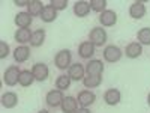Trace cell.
I'll list each match as a JSON object with an SVG mask.
<instances>
[{"mask_svg": "<svg viewBox=\"0 0 150 113\" xmlns=\"http://www.w3.org/2000/svg\"><path fill=\"white\" fill-rule=\"evenodd\" d=\"M54 65L60 71L69 69V67L72 65V53L69 51L68 48L60 50V51L56 53V56H54Z\"/></svg>", "mask_w": 150, "mask_h": 113, "instance_id": "obj_1", "label": "cell"}, {"mask_svg": "<svg viewBox=\"0 0 150 113\" xmlns=\"http://www.w3.org/2000/svg\"><path fill=\"white\" fill-rule=\"evenodd\" d=\"M20 74H21V69L17 67V65H11L6 68V71L3 72V82L6 86L9 87H14L18 80H20Z\"/></svg>", "mask_w": 150, "mask_h": 113, "instance_id": "obj_2", "label": "cell"}, {"mask_svg": "<svg viewBox=\"0 0 150 113\" xmlns=\"http://www.w3.org/2000/svg\"><path fill=\"white\" fill-rule=\"evenodd\" d=\"M63 92L59 91V89H53V91H50L47 95H45V103L50 109H57L62 106V103H63Z\"/></svg>", "mask_w": 150, "mask_h": 113, "instance_id": "obj_3", "label": "cell"}, {"mask_svg": "<svg viewBox=\"0 0 150 113\" xmlns=\"http://www.w3.org/2000/svg\"><path fill=\"white\" fill-rule=\"evenodd\" d=\"M89 41L95 47H102L107 42V32L102 27H93L89 33Z\"/></svg>", "mask_w": 150, "mask_h": 113, "instance_id": "obj_4", "label": "cell"}, {"mask_svg": "<svg viewBox=\"0 0 150 113\" xmlns=\"http://www.w3.org/2000/svg\"><path fill=\"white\" fill-rule=\"evenodd\" d=\"M102 56L105 59V62H108V64H116V62H119L123 56L122 53V50L116 45H107L104 48V51H102Z\"/></svg>", "mask_w": 150, "mask_h": 113, "instance_id": "obj_5", "label": "cell"}, {"mask_svg": "<svg viewBox=\"0 0 150 113\" xmlns=\"http://www.w3.org/2000/svg\"><path fill=\"white\" fill-rule=\"evenodd\" d=\"M95 45L90 41H83L78 45V56L84 60H92V57L95 56Z\"/></svg>", "mask_w": 150, "mask_h": 113, "instance_id": "obj_6", "label": "cell"}, {"mask_svg": "<svg viewBox=\"0 0 150 113\" xmlns=\"http://www.w3.org/2000/svg\"><path fill=\"white\" fill-rule=\"evenodd\" d=\"M77 101H78V106H80V107H86V109H87V107H90V106L95 104V101H96V95H95L92 91L84 89V91H81V92L78 94Z\"/></svg>", "mask_w": 150, "mask_h": 113, "instance_id": "obj_7", "label": "cell"}, {"mask_svg": "<svg viewBox=\"0 0 150 113\" xmlns=\"http://www.w3.org/2000/svg\"><path fill=\"white\" fill-rule=\"evenodd\" d=\"M86 74L87 75H102L104 72V64L98 59H92L86 64Z\"/></svg>", "mask_w": 150, "mask_h": 113, "instance_id": "obj_8", "label": "cell"}, {"mask_svg": "<svg viewBox=\"0 0 150 113\" xmlns=\"http://www.w3.org/2000/svg\"><path fill=\"white\" fill-rule=\"evenodd\" d=\"M68 75L71 77V80H75V82H83V79L86 77V68L81 65V64H72L68 69Z\"/></svg>", "mask_w": 150, "mask_h": 113, "instance_id": "obj_9", "label": "cell"}, {"mask_svg": "<svg viewBox=\"0 0 150 113\" xmlns=\"http://www.w3.org/2000/svg\"><path fill=\"white\" fill-rule=\"evenodd\" d=\"M99 23H101L104 27H112L117 23V14L114 11L107 9L102 14H99Z\"/></svg>", "mask_w": 150, "mask_h": 113, "instance_id": "obj_10", "label": "cell"}, {"mask_svg": "<svg viewBox=\"0 0 150 113\" xmlns=\"http://www.w3.org/2000/svg\"><path fill=\"white\" fill-rule=\"evenodd\" d=\"M32 72L35 75V80L36 82H45L48 79V75H50V69L45 64H35L33 68H32Z\"/></svg>", "mask_w": 150, "mask_h": 113, "instance_id": "obj_11", "label": "cell"}, {"mask_svg": "<svg viewBox=\"0 0 150 113\" xmlns=\"http://www.w3.org/2000/svg\"><path fill=\"white\" fill-rule=\"evenodd\" d=\"M122 99V94L119 89L116 87H111V89H107L105 94H104V101L108 104V106H117Z\"/></svg>", "mask_w": 150, "mask_h": 113, "instance_id": "obj_12", "label": "cell"}, {"mask_svg": "<svg viewBox=\"0 0 150 113\" xmlns=\"http://www.w3.org/2000/svg\"><path fill=\"white\" fill-rule=\"evenodd\" d=\"M146 12H147V9H146V5H144L143 2H134V3L131 5V8H129V15H131L134 20H141V18H144V17H146Z\"/></svg>", "mask_w": 150, "mask_h": 113, "instance_id": "obj_13", "label": "cell"}, {"mask_svg": "<svg viewBox=\"0 0 150 113\" xmlns=\"http://www.w3.org/2000/svg\"><path fill=\"white\" fill-rule=\"evenodd\" d=\"M30 57V48L27 45H18L14 50V60L17 64H24Z\"/></svg>", "mask_w": 150, "mask_h": 113, "instance_id": "obj_14", "label": "cell"}, {"mask_svg": "<svg viewBox=\"0 0 150 113\" xmlns=\"http://www.w3.org/2000/svg\"><path fill=\"white\" fill-rule=\"evenodd\" d=\"M90 2H84V0H80V2H75L74 5V14L77 15L78 18L87 17L90 14Z\"/></svg>", "mask_w": 150, "mask_h": 113, "instance_id": "obj_15", "label": "cell"}, {"mask_svg": "<svg viewBox=\"0 0 150 113\" xmlns=\"http://www.w3.org/2000/svg\"><path fill=\"white\" fill-rule=\"evenodd\" d=\"M15 24L20 29H27L30 24L33 23V17L29 14V12H18L15 15Z\"/></svg>", "mask_w": 150, "mask_h": 113, "instance_id": "obj_16", "label": "cell"}, {"mask_svg": "<svg viewBox=\"0 0 150 113\" xmlns=\"http://www.w3.org/2000/svg\"><path fill=\"white\" fill-rule=\"evenodd\" d=\"M125 54L129 59H137L143 54V47L140 42H131L126 45V50H125Z\"/></svg>", "mask_w": 150, "mask_h": 113, "instance_id": "obj_17", "label": "cell"}, {"mask_svg": "<svg viewBox=\"0 0 150 113\" xmlns=\"http://www.w3.org/2000/svg\"><path fill=\"white\" fill-rule=\"evenodd\" d=\"M18 104V97L15 92H6L2 95V106L5 109H14Z\"/></svg>", "mask_w": 150, "mask_h": 113, "instance_id": "obj_18", "label": "cell"}, {"mask_svg": "<svg viewBox=\"0 0 150 113\" xmlns=\"http://www.w3.org/2000/svg\"><path fill=\"white\" fill-rule=\"evenodd\" d=\"M60 109H62V112H63V113H74L75 110L78 109V101L74 97H65V99H63V103H62Z\"/></svg>", "mask_w": 150, "mask_h": 113, "instance_id": "obj_19", "label": "cell"}, {"mask_svg": "<svg viewBox=\"0 0 150 113\" xmlns=\"http://www.w3.org/2000/svg\"><path fill=\"white\" fill-rule=\"evenodd\" d=\"M32 35H33V32H30V29H18L15 32L14 38L20 44H27V42L32 41Z\"/></svg>", "mask_w": 150, "mask_h": 113, "instance_id": "obj_20", "label": "cell"}, {"mask_svg": "<svg viewBox=\"0 0 150 113\" xmlns=\"http://www.w3.org/2000/svg\"><path fill=\"white\" fill-rule=\"evenodd\" d=\"M44 8L45 6L42 5V2H39V0H30L29 5H27V12H29L32 17H38V15L41 17Z\"/></svg>", "mask_w": 150, "mask_h": 113, "instance_id": "obj_21", "label": "cell"}, {"mask_svg": "<svg viewBox=\"0 0 150 113\" xmlns=\"http://www.w3.org/2000/svg\"><path fill=\"white\" fill-rule=\"evenodd\" d=\"M56 18H57V11L51 5H47L42 11V14H41V20L44 23H53Z\"/></svg>", "mask_w": 150, "mask_h": 113, "instance_id": "obj_22", "label": "cell"}, {"mask_svg": "<svg viewBox=\"0 0 150 113\" xmlns=\"http://www.w3.org/2000/svg\"><path fill=\"white\" fill-rule=\"evenodd\" d=\"M102 83V75H86L83 79V84L87 89H93V87L101 86Z\"/></svg>", "mask_w": 150, "mask_h": 113, "instance_id": "obj_23", "label": "cell"}, {"mask_svg": "<svg viewBox=\"0 0 150 113\" xmlns=\"http://www.w3.org/2000/svg\"><path fill=\"white\" fill-rule=\"evenodd\" d=\"M45 41V29H38L33 32L32 35V41H30V45L38 48V47H41Z\"/></svg>", "mask_w": 150, "mask_h": 113, "instance_id": "obj_24", "label": "cell"}, {"mask_svg": "<svg viewBox=\"0 0 150 113\" xmlns=\"http://www.w3.org/2000/svg\"><path fill=\"white\" fill-rule=\"evenodd\" d=\"M71 82L72 80H71V77H69L68 74H60L59 77L56 79V89H59L62 92L66 91L68 87L71 86Z\"/></svg>", "mask_w": 150, "mask_h": 113, "instance_id": "obj_25", "label": "cell"}, {"mask_svg": "<svg viewBox=\"0 0 150 113\" xmlns=\"http://www.w3.org/2000/svg\"><path fill=\"white\" fill-rule=\"evenodd\" d=\"M33 82H35V75H33V72L29 71V69H23L21 74H20V80H18V83H20L23 87H27V86H30Z\"/></svg>", "mask_w": 150, "mask_h": 113, "instance_id": "obj_26", "label": "cell"}, {"mask_svg": "<svg viewBox=\"0 0 150 113\" xmlns=\"http://www.w3.org/2000/svg\"><path fill=\"white\" fill-rule=\"evenodd\" d=\"M137 39L141 45H150V27H143L137 33Z\"/></svg>", "mask_w": 150, "mask_h": 113, "instance_id": "obj_27", "label": "cell"}, {"mask_svg": "<svg viewBox=\"0 0 150 113\" xmlns=\"http://www.w3.org/2000/svg\"><path fill=\"white\" fill-rule=\"evenodd\" d=\"M90 8L92 11L95 12H99V14H102L104 11H107V0H90Z\"/></svg>", "mask_w": 150, "mask_h": 113, "instance_id": "obj_28", "label": "cell"}, {"mask_svg": "<svg viewBox=\"0 0 150 113\" xmlns=\"http://www.w3.org/2000/svg\"><path fill=\"white\" fill-rule=\"evenodd\" d=\"M50 5H51L56 11H63L68 6V0H51Z\"/></svg>", "mask_w": 150, "mask_h": 113, "instance_id": "obj_29", "label": "cell"}, {"mask_svg": "<svg viewBox=\"0 0 150 113\" xmlns=\"http://www.w3.org/2000/svg\"><path fill=\"white\" fill-rule=\"evenodd\" d=\"M8 54H9V45L5 41H0V57L5 59L8 57Z\"/></svg>", "mask_w": 150, "mask_h": 113, "instance_id": "obj_30", "label": "cell"}, {"mask_svg": "<svg viewBox=\"0 0 150 113\" xmlns=\"http://www.w3.org/2000/svg\"><path fill=\"white\" fill-rule=\"evenodd\" d=\"M17 6H27L29 5V0H15L14 2Z\"/></svg>", "mask_w": 150, "mask_h": 113, "instance_id": "obj_31", "label": "cell"}, {"mask_svg": "<svg viewBox=\"0 0 150 113\" xmlns=\"http://www.w3.org/2000/svg\"><path fill=\"white\" fill-rule=\"evenodd\" d=\"M74 113H90V110H89V109H86V107H78Z\"/></svg>", "mask_w": 150, "mask_h": 113, "instance_id": "obj_32", "label": "cell"}, {"mask_svg": "<svg viewBox=\"0 0 150 113\" xmlns=\"http://www.w3.org/2000/svg\"><path fill=\"white\" fill-rule=\"evenodd\" d=\"M38 113H50V112H48V110H45V109H42V110H39Z\"/></svg>", "mask_w": 150, "mask_h": 113, "instance_id": "obj_33", "label": "cell"}, {"mask_svg": "<svg viewBox=\"0 0 150 113\" xmlns=\"http://www.w3.org/2000/svg\"><path fill=\"white\" fill-rule=\"evenodd\" d=\"M147 104L150 106V92H149V95H147Z\"/></svg>", "mask_w": 150, "mask_h": 113, "instance_id": "obj_34", "label": "cell"}]
</instances>
